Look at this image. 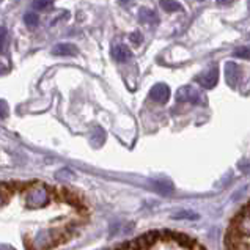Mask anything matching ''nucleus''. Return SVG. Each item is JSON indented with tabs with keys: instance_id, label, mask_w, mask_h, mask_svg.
I'll list each match as a JSON object with an SVG mask.
<instances>
[{
	"instance_id": "nucleus-18",
	"label": "nucleus",
	"mask_w": 250,
	"mask_h": 250,
	"mask_svg": "<svg viewBox=\"0 0 250 250\" xmlns=\"http://www.w3.org/2000/svg\"><path fill=\"white\" fill-rule=\"evenodd\" d=\"M131 41H132V44L139 46L140 42L144 41V37H142V33H140V32H134V33L131 35Z\"/></svg>"
},
{
	"instance_id": "nucleus-19",
	"label": "nucleus",
	"mask_w": 250,
	"mask_h": 250,
	"mask_svg": "<svg viewBox=\"0 0 250 250\" xmlns=\"http://www.w3.org/2000/svg\"><path fill=\"white\" fill-rule=\"evenodd\" d=\"M156 188H158L159 189V192H166V194H167V192H170L171 189H173V188H171V184H168V183H156Z\"/></svg>"
},
{
	"instance_id": "nucleus-12",
	"label": "nucleus",
	"mask_w": 250,
	"mask_h": 250,
	"mask_svg": "<svg viewBox=\"0 0 250 250\" xmlns=\"http://www.w3.org/2000/svg\"><path fill=\"white\" fill-rule=\"evenodd\" d=\"M24 22L27 24V27L28 28H35L38 25V22H40V16L37 13H27L25 16H24Z\"/></svg>"
},
{
	"instance_id": "nucleus-8",
	"label": "nucleus",
	"mask_w": 250,
	"mask_h": 250,
	"mask_svg": "<svg viewBox=\"0 0 250 250\" xmlns=\"http://www.w3.org/2000/svg\"><path fill=\"white\" fill-rule=\"evenodd\" d=\"M225 76H227V82L234 87V85L238 83V79H239V68L234 65V63H227L225 66Z\"/></svg>"
},
{
	"instance_id": "nucleus-10",
	"label": "nucleus",
	"mask_w": 250,
	"mask_h": 250,
	"mask_svg": "<svg viewBox=\"0 0 250 250\" xmlns=\"http://www.w3.org/2000/svg\"><path fill=\"white\" fill-rule=\"evenodd\" d=\"M139 19L142 22L145 24H158L159 22V18L153 10H148V8H142L139 13Z\"/></svg>"
},
{
	"instance_id": "nucleus-7",
	"label": "nucleus",
	"mask_w": 250,
	"mask_h": 250,
	"mask_svg": "<svg viewBox=\"0 0 250 250\" xmlns=\"http://www.w3.org/2000/svg\"><path fill=\"white\" fill-rule=\"evenodd\" d=\"M54 55H60V57H71L77 54V47L71 42H60L52 49Z\"/></svg>"
},
{
	"instance_id": "nucleus-21",
	"label": "nucleus",
	"mask_w": 250,
	"mask_h": 250,
	"mask_svg": "<svg viewBox=\"0 0 250 250\" xmlns=\"http://www.w3.org/2000/svg\"><path fill=\"white\" fill-rule=\"evenodd\" d=\"M0 250H14L13 247L10 246H5V244H0Z\"/></svg>"
},
{
	"instance_id": "nucleus-20",
	"label": "nucleus",
	"mask_w": 250,
	"mask_h": 250,
	"mask_svg": "<svg viewBox=\"0 0 250 250\" xmlns=\"http://www.w3.org/2000/svg\"><path fill=\"white\" fill-rule=\"evenodd\" d=\"M5 200H6V194H5L3 190H0V205H3Z\"/></svg>"
},
{
	"instance_id": "nucleus-15",
	"label": "nucleus",
	"mask_w": 250,
	"mask_h": 250,
	"mask_svg": "<svg viewBox=\"0 0 250 250\" xmlns=\"http://www.w3.org/2000/svg\"><path fill=\"white\" fill-rule=\"evenodd\" d=\"M10 113V109H8V104H6L3 99H0V118H6Z\"/></svg>"
},
{
	"instance_id": "nucleus-4",
	"label": "nucleus",
	"mask_w": 250,
	"mask_h": 250,
	"mask_svg": "<svg viewBox=\"0 0 250 250\" xmlns=\"http://www.w3.org/2000/svg\"><path fill=\"white\" fill-rule=\"evenodd\" d=\"M217 79H219L217 68H211L208 71H205L203 74H200L195 81L202 85L203 88H214V87H216V83H217Z\"/></svg>"
},
{
	"instance_id": "nucleus-16",
	"label": "nucleus",
	"mask_w": 250,
	"mask_h": 250,
	"mask_svg": "<svg viewBox=\"0 0 250 250\" xmlns=\"http://www.w3.org/2000/svg\"><path fill=\"white\" fill-rule=\"evenodd\" d=\"M234 55L239 57V59H250V49L249 47H241V49H238L236 52H234Z\"/></svg>"
},
{
	"instance_id": "nucleus-17",
	"label": "nucleus",
	"mask_w": 250,
	"mask_h": 250,
	"mask_svg": "<svg viewBox=\"0 0 250 250\" xmlns=\"http://www.w3.org/2000/svg\"><path fill=\"white\" fill-rule=\"evenodd\" d=\"M175 219H197L198 216L194 212H178L173 216Z\"/></svg>"
},
{
	"instance_id": "nucleus-22",
	"label": "nucleus",
	"mask_w": 250,
	"mask_h": 250,
	"mask_svg": "<svg viewBox=\"0 0 250 250\" xmlns=\"http://www.w3.org/2000/svg\"><path fill=\"white\" fill-rule=\"evenodd\" d=\"M233 0H217V3H220V5H227V3H231Z\"/></svg>"
},
{
	"instance_id": "nucleus-9",
	"label": "nucleus",
	"mask_w": 250,
	"mask_h": 250,
	"mask_svg": "<svg viewBox=\"0 0 250 250\" xmlns=\"http://www.w3.org/2000/svg\"><path fill=\"white\" fill-rule=\"evenodd\" d=\"M112 54H113V57H115V60H117V62H121V63L127 62V60H129L131 57H132V54H131L129 49H127L126 46H123V44H120V46H115V47H113Z\"/></svg>"
},
{
	"instance_id": "nucleus-14",
	"label": "nucleus",
	"mask_w": 250,
	"mask_h": 250,
	"mask_svg": "<svg viewBox=\"0 0 250 250\" xmlns=\"http://www.w3.org/2000/svg\"><path fill=\"white\" fill-rule=\"evenodd\" d=\"M6 37H8V33H6V28L0 27V54H3V52H5Z\"/></svg>"
},
{
	"instance_id": "nucleus-13",
	"label": "nucleus",
	"mask_w": 250,
	"mask_h": 250,
	"mask_svg": "<svg viewBox=\"0 0 250 250\" xmlns=\"http://www.w3.org/2000/svg\"><path fill=\"white\" fill-rule=\"evenodd\" d=\"M52 0H33V10H47V8H51L52 6Z\"/></svg>"
},
{
	"instance_id": "nucleus-5",
	"label": "nucleus",
	"mask_w": 250,
	"mask_h": 250,
	"mask_svg": "<svg viewBox=\"0 0 250 250\" xmlns=\"http://www.w3.org/2000/svg\"><path fill=\"white\" fill-rule=\"evenodd\" d=\"M149 98H151L154 103L166 104L170 98V88L166 83H156L151 88V91H149Z\"/></svg>"
},
{
	"instance_id": "nucleus-2",
	"label": "nucleus",
	"mask_w": 250,
	"mask_h": 250,
	"mask_svg": "<svg viewBox=\"0 0 250 250\" xmlns=\"http://www.w3.org/2000/svg\"><path fill=\"white\" fill-rule=\"evenodd\" d=\"M57 241H59V233L55 230H42L35 236L33 246L35 250H46L49 247H52Z\"/></svg>"
},
{
	"instance_id": "nucleus-11",
	"label": "nucleus",
	"mask_w": 250,
	"mask_h": 250,
	"mask_svg": "<svg viewBox=\"0 0 250 250\" xmlns=\"http://www.w3.org/2000/svg\"><path fill=\"white\" fill-rule=\"evenodd\" d=\"M161 6L164 8V11H167V13H175V11H180L183 6L175 2V0H161Z\"/></svg>"
},
{
	"instance_id": "nucleus-1",
	"label": "nucleus",
	"mask_w": 250,
	"mask_h": 250,
	"mask_svg": "<svg viewBox=\"0 0 250 250\" xmlns=\"http://www.w3.org/2000/svg\"><path fill=\"white\" fill-rule=\"evenodd\" d=\"M25 203L30 208H42L49 203V192L44 188H33L27 192Z\"/></svg>"
},
{
	"instance_id": "nucleus-3",
	"label": "nucleus",
	"mask_w": 250,
	"mask_h": 250,
	"mask_svg": "<svg viewBox=\"0 0 250 250\" xmlns=\"http://www.w3.org/2000/svg\"><path fill=\"white\" fill-rule=\"evenodd\" d=\"M176 99H178V101H181V103H190V104H195V105L205 104V96L197 88L189 87V85H188V87H183V88L178 90Z\"/></svg>"
},
{
	"instance_id": "nucleus-6",
	"label": "nucleus",
	"mask_w": 250,
	"mask_h": 250,
	"mask_svg": "<svg viewBox=\"0 0 250 250\" xmlns=\"http://www.w3.org/2000/svg\"><path fill=\"white\" fill-rule=\"evenodd\" d=\"M159 238H161V233H158V231H149V233L144 234V236H140L139 239H135V241H137L140 250H145V249H149L151 246H154L156 242L159 241Z\"/></svg>"
}]
</instances>
